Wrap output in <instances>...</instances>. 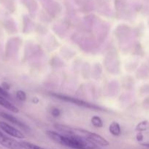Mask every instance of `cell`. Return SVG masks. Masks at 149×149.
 Listing matches in <instances>:
<instances>
[{"label":"cell","mask_w":149,"mask_h":149,"mask_svg":"<svg viewBox=\"0 0 149 149\" xmlns=\"http://www.w3.org/2000/svg\"><path fill=\"white\" fill-rule=\"evenodd\" d=\"M0 144L8 149H23L20 142L4 135L1 131H0Z\"/></svg>","instance_id":"4"},{"label":"cell","mask_w":149,"mask_h":149,"mask_svg":"<svg viewBox=\"0 0 149 149\" xmlns=\"http://www.w3.org/2000/svg\"><path fill=\"white\" fill-rule=\"evenodd\" d=\"M0 106L4 107V109L13 112V113H18V109L15 106L13 103H10L7 99L4 98L2 96L0 95Z\"/></svg>","instance_id":"7"},{"label":"cell","mask_w":149,"mask_h":149,"mask_svg":"<svg viewBox=\"0 0 149 149\" xmlns=\"http://www.w3.org/2000/svg\"><path fill=\"white\" fill-rule=\"evenodd\" d=\"M109 131L114 136H119L121 133V127L116 122H112L109 127Z\"/></svg>","instance_id":"8"},{"label":"cell","mask_w":149,"mask_h":149,"mask_svg":"<svg viewBox=\"0 0 149 149\" xmlns=\"http://www.w3.org/2000/svg\"><path fill=\"white\" fill-rule=\"evenodd\" d=\"M1 87H2L3 89H4L5 90H7L10 89V85H9L7 82H3L2 86H1Z\"/></svg>","instance_id":"15"},{"label":"cell","mask_w":149,"mask_h":149,"mask_svg":"<svg viewBox=\"0 0 149 149\" xmlns=\"http://www.w3.org/2000/svg\"><path fill=\"white\" fill-rule=\"evenodd\" d=\"M0 129L3 132L7 133V135H10V136L13 137V138H18V139L25 138V135L20 130L15 128L14 127L10 125L9 124L6 123V122H0Z\"/></svg>","instance_id":"5"},{"label":"cell","mask_w":149,"mask_h":149,"mask_svg":"<svg viewBox=\"0 0 149 149\" xmlns=\"http://www.w3.org/2000/svg\"><path fill=\"white\" fill-rule=\"evenodd\" d=\"M142 146H145V147H147V148H149V143H143V144H142Z\"/></svg>","instance_id":"17"},{"label":"cell","mask_w":149,"mask_h":149,"mask_svg":"<svg viewBox=\"0 0 149 149\" xmlns=\"http://www.w3.org/2000/svg\"><path fill=\"white\" fill-rule=\"evenodd\" d=\"M0 116L2 117L3 119H5V120L10 122V123L13 124L14 125L17 126L18 127H20L21 128V129L25 130H29V127H28L26 124H24L23 122H21V121L19 120L18 119L15 117L13 115H10L9 114V113H5V112L0 111Z\"/></svg>","instance_id":"6"},{"label":"cell","mask_w":149,"mask_h":149,"mask_svg":"<svg viewBox=\"0 0 149 149\" xmlns=\"http://www.w3.org/2000/svg\"><path fill=\"white\" fill-rule=\"evenodd\" d=\"M72 130L76 135H80V136L89 140L99 146L105 147L109 146V142L105 138H104L103 137L98 135V134L95 133V132H92L89 130H86L77 127H72Z\"/></svg>","instance_id":"3"},{"label":"cell","mask_w":149,"mask_h":149,"mask_svg":"<svg viewBox=\"0 0 149 149\" xmlns=\"http://www.w3.org/2000/svg\"><path fill=\"white\" fill-rule=\"evenodd\" d=\"M91 123L96 127L101 128L103 127V122L101 119V118L98 116H93L91 118Z\"/></svg>","instance_id":"10"},{"label":"cell","mask_w":149,"mask_h":149,"mask_svg":"<svg viewBox=\"0 0 149 149\" xmlns=\"http://www.w3.org/2000/svg\"><path fill=\"white\" fill-rule=\"evenodd\" d=\"M60 113H61V112H60V111L58 110V109H56V108H53V109H52V110H51V114L53 116H55V117H57V116H59Z\"/></svg>","instance_id":"14"},{"label":"cell","mask_w":149,"mask_h":149,"mask_svg":"<svg viewBox=\"0 0 149 149\" xmlns=\"http://www.w3.org/2000/svg\"><path fill=\"white\" fill-rule=\"evenodd\" d=\"M137 141H143V134L140 133V132H139V133L137 134Z\"/></svg>","instance_id":"16"},{"label":"cell","mask_w":149,"mask_h":149,"mask_svg":"<svg viewBox=\"0 0 149 149\" xmlns=\"http://www.w3.org/2000/svg\"><path fill=\"white\" fill-rule=\"evenodd\" d=\"M51 96L56 97V98L60 100H62V101L67 102V103H72V104L76 105L77 106H80V107H83L85 109H91V110H95V111H105L103 110L102 107H100L99 106H97L96 104H92V103H88V102L84 101L83 100H80V99L75 98V97H71V96L65 95L62 94H58V93H51Z\"/></svg>","instance_id":"2"},{"label":"cell","mask_w":149,"mask_h":149,"mask_svg":"<svg viewBox=\"0 0 149 149\" xmlns=\"http://www.w3.org/2000/svg\"><path fill=\"white\" fill-rule=\"evenodd\" d=\"M149 128V122L148 121H143L140 123L138 124V125L136 127V130L138 132H142V131L146 130Z\"/></svg>","instance_id":"11"},{"label":"cell","mask_w":149,"mask_h":149,"mask_svg":"<svg viewBox=\"0 0 149 149\" xmlns=\"http://www.w3.org/2000/svg\"><path fill=\"white\" fill-rule=\"evenodd\" d=\"M54 127L59 132L48 130L46 135L56 143L72 149H101L94 143L74 134L70 127L61 124H56Z\"/></svg>","instance_id":"1"},{"label":"cell","mask_w":149,"mask_h":149,"mask_svg":"<svg viewBox=\"0 0 149 149\" xmlns=\"http://www.w3.org/2000/svg\"><path fill=\"white\" fill-rule=\"evenodd\" d=\"M20 143L23 149H45L42 147L35 145V144L32 143L26 142V141H22Z\"/></svg>","instance_id":"9"},{"label":"cell","mask_w":149,"mask_h":149,"mask_svg":"<svg viewBox=\"0 0 149 149\" xmlns=\"http://www.w3.org/2000/svg\"><path fill=\"white\" fill-rule=\"evenodd\" d=\"M0 95L2 96L3 97L6 99L10 98V95L8 93H7V90H5L4 89H3L2 87L0 86Z\"/></svg>","instance_id":"13"},{"label":"cell","mask_w":149,"mask_h":149,"mask_svg":"<svg viewBox=\"0 0 149 149\" xmlns=\"http://www.w3.org/2000/svg\"><path fill=\"white\" fill-rule=\"evenodd\" d=\"M16 97H17V98L19 100H20V101H25L26 99V93L23 91H22V90H18V91H17V93H16Z\"/></svg>","instance_id":"12"}]
</instances>
